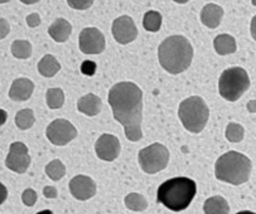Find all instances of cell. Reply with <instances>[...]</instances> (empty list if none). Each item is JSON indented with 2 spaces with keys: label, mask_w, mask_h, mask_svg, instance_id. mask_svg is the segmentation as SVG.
Listing matches in <instances>:
<instances>
[{
  "label": "cell",
  "mask_w": 256,
  "mask_h": 214,
  "mask_svg": "<svg viewBox=\"0 0 256 214\" xmlns=\"http://www.w3.org/2000/svg\"><path fill=\"white\" fill-rule=\"evenodd\" d=\"M108 103L112 115L122 125L125 135L130 141L143 138V92L132 82H120L108 92Z\"/></svg>",
  "instance_id": "obj_1"
},
{
  "label": "cell",
  "mask_w": 256,
  "mask_h": 214,
  "mask_svg": "<svg viewBox=\"0 0 256 214\" xmlns=\"http://www.w3.org/2000/svg\"><path fill=\"white\" fill-rule=\"evenodd\" d=\"M160 66L170 74H180L190 66L193 47L183 35H172L162 42L158 48Z\"/></svg>",
  "instance_id": "obj_2"
},
{
  "label": "cell",
  "mask_w": 256,
  "mask_h": 214,
  "mask_svg": "<svg viewBox=\"0 0 256 214\" xmlns=\"http://www.w3.org/2000/svg\"><path fill=\"white\" fill-rule=\"evenodd\" d=\"M197 193L194 180L186 177L169 179L160 184L156 192V201L173 212L184 211L192 203Z\"/></svg>",
  "instance_id": "obj_3"
},
{
  "label": "cell",
  "mask_w": 256,
  "mask_h": 214,
  "mask_svg": "<svg viewBox=\"0 0 256 214\" xmlns=\"http://www.w3.org/2000/svg\"><path fill=\"white\" fill-rule=\"evenodd\" d=\"M252 164L244 154L238 151H228L220 156L214 165V174L221 182L232 185H241L250 178Z\"/></svg>",
  "instance_id": "obj_4"
},
{
  "label": "cell",
  "mask_w": 256,
  "mask_h": 214,
  "mask_svg": "<svg viewBox=\"0 0 256 214\" xmlns=\"http://www.w3.org/2000/svg\"><path fill=\"white\" fill-rule=\"evenodd\" d=\"M178 116L186 130L193 134H200L208 121V106L201 97L192 96L180 102Z\"/></svg>",
  "instance_id": "obj_5"
},
{
  "label": "cell",
  "mask_w": 256,
  "mask_h": 214,
  "mask_svg": "<svg viewBox=\"0 0 256 214\" xmlns=\"http://www.w3.org/2000/svg\"><path fill=\"white\" fill-rule=\"evenodd\" d=\"M250 87V77L241 67H232L221 74L218 81L220 95L227 101H238Z\"/></svg>",
  "instance_id": "obj_6"
},
{
  "label": "cell",
  "mask_w": 256,
  "mask_h": 214,
  "mask_svg": "<svg viewBox=\"0 0 256 214\" xmlns=\"http://www.w3.org/2000/svg\"><path fill=\"white\" fill-rule=\"evenodd\" d=\"M139 164L146 174H156L166 168L169 163V151L162 144H152L139 151Z\"/></svg>",
  "instance_id": "obj_7"
},
{
  "label": "cell",
  "mask_w": 256,
  "mask_h": 214,
  "mask_svg": "<svg viewBox=\"0 0 256 214\" xmlns=\"http://www.w3.org/2000/svg\"><path fill=\"white\" fill-rule=\"evenodd\" d=\"M48 140L57 146H64L77 136V130L70 121L64 119H57L48 125L46 130Z\"/></svg>",
  "instance_id": "obj_8"
},
{
  "label": "cell",
  "mask_w": 256,
  "mask_h": 214,
  "mask_svg": "<svg viewBox=\"0 0 256 214\" xmlns=\"http://www.w3.org/2000/svg\"><path fill=\"white\" fill-rule=\"evenodd\" d=\"M30 156L28 148L23 143H13L9 148V154L6 159V167L18 174H23L30 165Z\"/></svg>",
  "instance_id": "obj_9"
},
{
  "label": "cell",
  "mask_w": 256,
  "mask_h": 214,
  "mask_svg": "<svg viewBox=\"0 0 256 214\" xmlns=\"http://www.w3.org/2000/svg\"><path fill=\"white\" fill-rule=\"evenodd\" d=\"M80 49L84 54H100L106 45L105 37L98 28H84L82 29L78 39Z\"/></svg>",
  "instance_id": "obj_10"
},
{
  "label": "cell",
  "mask_w": 256,
  "mask_h": 214,
  "mask_svg": "<svg viewBox=\"0 0 256 214\" xmlns=\"http://www.w3.org/2000/svg\"><path fill=\"white\" fill-rule=\"evenodd\" d=\"M112 35L120 44H129L138 37V29L130 16L122 15L112 23Z\"/></svg>",
  "instance_id": "obj_11"
},
{
  "label": "cell",
  "mask_w": 256,
  "mask_h": 214,
  "mask_svg": "<svg viewBox=\"0 0 256 214\" xmlns=\"http://www.w3.org/2000/svg\"><path fill=\"white\" fill-rule=\"evenodd\" d=\"M122 146L116 136L104 134L98 139L95 144V151L98 158L105 162H114L119 156Z\"/></svg>",
  "instance_id": "obj_12"
},
{
  "label": "cell",
  "mask_w": 256,
  "mask_h": 214,
  "mask_svg": "<svg viewBox=\"0 0 256 214\" xmlns=\"http://www.w3.org/2000/svg\"><path fill=\"white\" fill-rule=\"evenodd\" d=\"M70 192L78 201H88L98 192L96 184L90 177L86 175H76L70 182Z\"/></svg>",
  "instance_id": "obj_13"
},
{
  "label": "cell",
  "mask_w": 256,
  "mask_h": 214,
  "mask_svg": "<svg viewBox=\"0 0 256 214\" xmlns=\"http://www.w3.org/2000/svg\"><path fill=\"white\" fill-rule=\"evenodd\" d=\"M34 83L30 78H16L9 90V98L16 102H23L32 97Z\"/></svg>",
  "instance_id": "obj_14"
},
{
  "label": "cell",
  "mask_w": 256,
  "mask_h": 214,
  "mask_svg": "<svg viewBox=\"0 0 256 214\" xmlns=\"http://www.w3.org/2000/svg\"><path fill=\"white\" fill-rule=\"evenodd\" d=\"M101 107H102V102L98 96L94 95V93H88L84 97H81L77 102V109L82 114L88 115V116H96L100 114Z\"/></svg>",
  "instance_id": "obj_15"
},
{
  "label": "cell",
  "mask_w": 256,
  "mask_h": 214,
  "mask_svg": "<svg viewBox=\"0 0 256 214\" xmlns=\"http://www.w3.org/2000/svg\"><path fill=\"white\" fill-rule=\"evenodd\" d=\"M50 37L58 43L67 42L72 33V25L68 20L64 18L56 19L52 24H50V29H48Z\"/></svg>",
  "instance_id": "obj_16"
},
{
  "label": "cell",
  "mask_w": 256,
  "mask_h": 214,
  "mask_svg": "<svg viewBox=\"0 0 256 214\" xmlns=\"http://www.w3.org/2000/svg\"><path fill=\"white\" fill-rule=\"evenodd\" d=\"M224 18V9L217 4H207L201 11V20L208 28H217Z\"/></svg>",
  "instance_id": "obj_17"
},
{
  "label": "cell",
  "mask_w": 256,
  "mask_h": 214,
  "mask_svg": "<svg viewBox=\"0 0 256 214\" xmlns=\"http://www.w3.org/2000/svg\"><path fill=\"white\" fill-rule=\"evenodd\" d=\"M214 47L220 56H226V54H232L236 52V40L232 35L220 34L214 38Z\"/></svg>",
  "instance_id": "obj_18"
},
{
  "label": "cell",
  "mask_w": 256,
  "mask_h": 214,
  "mask_svg": "<svg viewBox=\"0 0 256 214\" xmlns=\"http://www.w3.org/2000/svg\"><path fill=\"white\" fill-rule=\"evenodd\" d=\"M204 214H228L230 213V206L224 198L214 196L204 202Z\"/></svg>",
  "instance_id": "obj_19"
},
{
  "label": "cell",
  "mask_w": 256,
  "mask_h": 214,
  "mask_svg": "<svg viewBox=\"0 0 256 214\" xmlns=\"http://www.w3.org/2000/svg\"><path fill=\"white\" fill-rule=\"evenodd\" d=\"M60 69H61V64H60V62L54 57L50 56V54H47V56L43 57L40 61V63H38V72L43 77H48V78L54 76Z\"/></svg>",
  "instance_id": "obj_20"
},
{
  "label": "cell",
  "mask_w": 256,
  "mask_h": 214,
  "mask_svg": "<svg viewBox=\"0 0 256 214\" xmlns=\"http://www.w3.org/2000/svg\"><path fill=\"white\" fill-rule=\"evenodd\" d=\"M124 203L126 206V208L134 212H143L148 208V202L139 193L128 194L124 199Z\"/></svg>",
  "instance_id": "obj_21"
},
{
  "label": "cell",
  "mask_w": 256,
  "mask_h": 214,
  "mask_svg": "<svg viewBox=\"0 0 256 214\" xmlns=\"http://www.w3.org/2000/svg\"><path fill=\"white\" fill-rule=\"evenodd\" d=\"M46 174L53 182H58L66 174V167L60 159H54L50 163H48L47 167H46Z\"/></svg>",
  "instance_id": "obj_22"
},
{
  "label": "cell",
  "mask_w": 256,
  "mask_h": 214,
  "mask_svg": "<svg viewBox=\"0 0 256 214\" xmlns=\"http://www.w3.org/2000/svg\"><path fill=\"white\" fill-rule=\"evenodd\" d=\"M12 54L18 59H26L32 56V44L28 40H14L12 44Z\"/></svg>",
  "instance_id": "obj_23"
},
{
  "label": "cell",
  "mask_w": 256,
  "mask_h": 214,
  "mask_svg": "<svg viewBox=\"0 0 256 214\" xmlns=\"http://www.w3.org/2000/svg\"><path fill=\"white\" fill-rule=\"evenodd\" d=\"M162 21H163V18H162V14L159 11L149 10L144 15L143 26L148 32L156 33L160 29Z\"/></svg>",
  "instance_id": "obj_24"
},
{
  "label": "cell",
  "mask_w": 256,
  "mask_h": 214,
  "mask_svg": "<svg viewBox=\"0 0 256 214\" xmlns=\"http://www.w3.org/2000/svg\"><path fill=\"white\" fill-rule=\"evenodd\" d=\"M46 101L50 109H61L64 105V92L61 88H50L46 93Z\"/></svg>",
  "instance_id": "obj_25"
},
{
  "label": "cell",
  "mask_w": 256,
  "mask_h": 214,
  "mask_svg": "<svg viewBox=\"0 0 256 214\" xmlns=\"http://www.w3.org/2000/svg\"><path fill=\"white\" fill-rule=\"evenodd\" d=\"M16 125L20 130H28L34 125V114L30 109L20 110L16 115Z\"/></svg>",
  "instance_id": "obj_26"
},
{
  "label": "cell",
  "mask_w": 256,
  "mask_h": 214,
  "mask_svg": "<svg viewBox=\"0 0 256 214\" xmlns=\"http://www.w3.org/2000/svg\"><path fill=\"white\" fill-rule=\"evenodd\" d=\"M224 135H226V139L230 141V143L238 144V143H241V141L244 140V136H245V130H244V127L241 126L240 124H236V122H230V124L227 125Z\"/></svg>",
  "instance_id": "obj_27"
},
{
  "label": "cell",
  "mask_w": 256,
  "mask_h": 214,
  "mask_svg": "<svg viewBox=\"0 0 256 214\" xmlns=\"http://www.w3.org/2000/svg\"><path fill=\"white\" fill-rule=\"evenodd\" d=\"M37 193H36V191H33V189L30 188L26 189V191L23 192V194H22V202H23L26 207L34 206V204L37 203Z\"/></svg>",
  "instance_id": "obj_28"
},
{
  "label": "cell",
  "mask_w": 256,
  "mask_h": 214,
  "mask_svg": "<svg viewBox=\"0 0 256 214\" xmlns=\"http://www.w3.org/2000/svg\"><path fill=\"white\" fill-rule=\"evenodd\" d=\"M68 5L72 9L76 10H86V9L91 8L94 4V0H67Z\"/></svg>",
  "instance_id": "obj_29"
},
{
  "label": "cell",
  "mask_w": 256,
  "mask_h": 214,
  "mask_svg": "<svg viewBox=\"0 0 256 214\" xmlns=\"http://www.w3.org/2000/svg\"><path fill=\"white\" fill-rule=\"evenodd\" d=\"M96 63L92 61H84V63L81 64V72L84 74V76H94L96 72Z\"/></svg>",
  "instance_id": "obj_30"
},
{
  "label": "cell",
  "mask_w": 256,
  "mask_h": 214,
  "mask_svg": "<svg viewBox=\"0 0 256 214\" xmlns=\"http://www.w3.org/2000/svg\"><path fill=\"white\" fill-rule=\"evenodd\" d=\"M10 32V25L8 20L4 18H0V39H4Z\"/></svg>",
  "instance_id": "obj_31"
},
{
  "label": "cell",
  "mask_w": 256,
  "mask_h": 214,
  "mask_svg": "<svg viewBox=\"0 0 256 214\" xmlns=\"http://www.w3.org/2000/svg\"><path fill=\"white\" fill-rule=\"evenodd\" d=\"M26 24L30 26V28H36V26H38L40 24V14L32 13V14H30V15H26Z\"/></svg>",
  "instance_id": "obj_32"
},
{
  "label": "cell",
  "mask_w": 256,
  "mask_h": 214,
  "mask_svg": "<svg viewBox=\"0 0 256 214\" xmlns=\"http://www.w3.org/2000/svg\"><path fill=\"white\" fill-rule=\"evenodd\" d=\"M43 194H44L46 198L48 199H56L57 197H58V192H57V189L53 188V187H50V185L43 189Z\"/></svg>",
  "instance_id": "obj_33"
},
{
  "label": "cell",
  "mask_w": 256,
  "mask_h": 214,
  "mask_svg": "<svg viewBox=\"0 0 256 214\" xmlns=\"http://www.w3.org/2000/svg\"><path fill=\"white\" fill-rule=\"evenodd\" d=\"M6 198H8V189L3 183H0V206L6 201Z\"/></svg>",
  "instance_id": "obj_34"
},
{
  "label": "cell",
  "mask_w": 256,
  "mask_h": 214,
  "mask_svg": "<svg viewBox=\"0 0 256 214\" xmlns=\"http://www.w3.org/2000/svg\"><path fill=\"white\" fill-rule=\"evenodd\" d=\"M6 120H8V112L6 110L0 109V126L6 124Z\"/></svg>",
  "instance_id": "obj_35"
},
{
  "label": "cell",
  "mask_w": 256,
  "mask_h": 214,
  "mask_svg": "<svg viewBox=\"0 0 256 214\" xmlns=\"http://www.w3.org/2000/svg\"><path fill=\"white\" fill-rule=\"evenodd\" d=\"M251 35H252L254 39L256 40V15L254 16L252 20H251Z\"/></svg>",
  "instance_id": "obj_36"
},
{
  "label": "cell",
  "mask_w": 256,
  "mask_h": 214,
  "mask_svg": "<svg viewBox=\"0 0 256 214\" xmlns=\"http://www.w3.org/2000/svg\"><path fill=\"white\" fill-rule=\"evenodd\" d=\"M248 110L251 114H256V100L250 101V102L248 103Z\"/></svg>",
  "instance_id": "obj_37"
},
{
  "label": "cell",
  "mask_w": 256,
  "mask_h": 214,
  "mask_svg": "<svg viewBox=\"0 0 256 214\" xmlns=\"http://www.w3.org/2000/svg\"><path fill=\"white\" fill-rule=\"evenodd\" d=\"M20 1H22V3H23V4H26V5H30V4L38 3L40 0H20Z\"/></svg>",
  "instance_id": "obj_38"
},
{
  "label": "cell",
  "mask_w": 256,
  "mask_h": 214,
  "mask_svg": "<svg viewBox=\"0 0 256 214\" xmlns=\"http://www.w3.org/2000/svg\"><path fill=\"white\" fill-rule=\"evenodd\" d=\"M37 214H53V213H52V211H48V209H46V211L38 212Z\"/></svg>",
  "instance_id": "obj_39"
},
{
  "label": "cell",
  "mask_w": 256,
  "mask_h": 214,
  "mask_svg": "<svg viewBox=\"0 0 256 214\" xmlns=\"http://www.w3.org/2000/svg\"><path fill=\"white\" fill-rule=\"evenodd\" d=\"M173 1H176V3H178V4H186V3H188L190 0H173Z\"/></svg>",
  "instance_id": "obj_40"
},
{
  "label": "cell",
  "mask_w": 256,
  "mask_h": 214,
  "mask_svg": "<svg viewBox=\"0 0 256 214\" xmlns=\"http://www.w3.org/2000/svg\"><path fill=\"white\" fill-rule=\"evenodd\" d=\"M236 214H256V213H254V212H250V211H242V212H238V213Z\"/></svg>",
  "instance_id": "obj_41"
},
{
  "label": "cell",
  "mask_w": 256,
  "mask_h": 214,
  "mask_svg": "<svg viewBox=\"0 0 256 214\" xmlns=\"http://www.w3.org/2000/svg\"><path fill=\"white\" fill-rule=\"evenodd\" d=\"M10 0H0V4H4V3H9Z\"/></svg>",
  "instance_id": "obj_42"
},
{
  "label": "cell",
  "mask_w": 256,
  "mask_h": 214,
  "mask_svg": "<svg viewBox=\"0 0 256 214\" xmlns=\"http://www.w3.org/2000/svg\"><path fill=\"white\" fill-rule=\"evenodd\" d=\"M252 5H256V0H252Z\"/></svg>",
  "instance_id": "obj_43"
}]
</instances>
